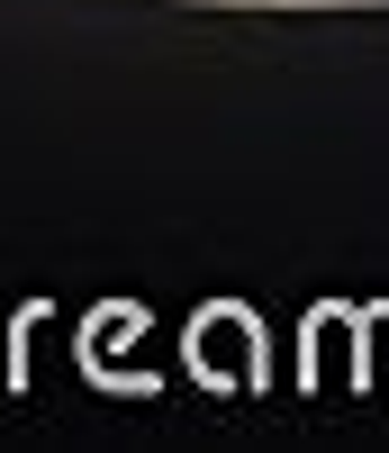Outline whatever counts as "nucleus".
Instances as JSON below:
<instances>
[{
  "mask_svg": "<svg viewBox=\"0 0 389 453\" xmlns=\"http://www.w3.org/2000/svg\"><path fill=\"white\" fill-rule=\"evenodd\" d=\"M190 354H200V363H217L209 381H226V390H236V381H254V326H245L236 309H226V318H209L200 335H190Z\"/></svg>",
  "mask_w": 389,
  "mask_h": 453,
  "instance_id": "nucleus-1",
  "label": "nucleus"
}]
</instances>
